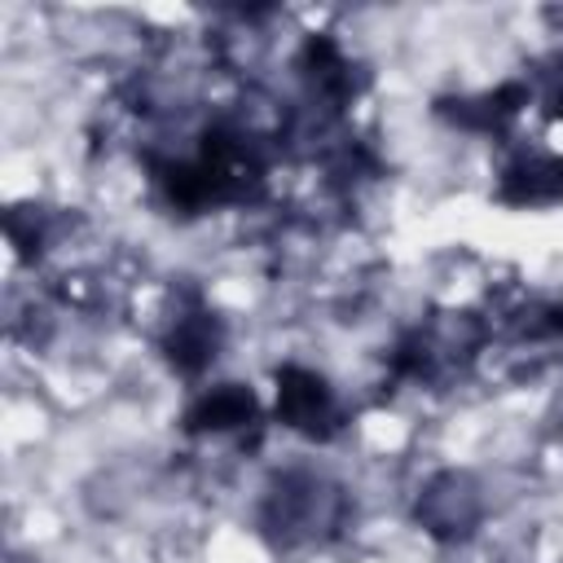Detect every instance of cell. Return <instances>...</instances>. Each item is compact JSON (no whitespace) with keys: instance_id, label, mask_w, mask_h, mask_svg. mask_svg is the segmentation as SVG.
I'll list each match as a JSON object with an SVG mask.
<instances>
[{"instance_id":"2","label":"cell","mask_w":563,"mask_h":563,"mask_svg":"<svg viewBox=\"0 0 563 563\" xmlns=\"http://www.w3.org/2000/svg\"><path fill=\"white\" fill-rule=\"evenodd\" d=\"M273 383H277L273 418H277L282 427H290V431L303 435V440H334V435H339L343 409H339L334 387H330L317 369L282 365V369L273 374Z\"/></svg>"},{"instance_id":"8","label":"cell","mask_w":563,"mask_h":563,"mask_svg":"<svg viewBox=\"0 0 563 563\" xmlns=\"http://www.w3.org/2000/svg\"><path fill=\"white\" fill-rule=\"evenodd\" d=\"M299 70L308 79V88L330 101L334 110H343L356 97V79H352V62L343 57V48L334 44V35H308L299 48Z\"/></svg>"},{"instance_id":"7","label":"cell","mask_w":563,"mask_h":563,"mask_svg":"<svg viewBox=\"0 0 563 563\" xmlns=\"http://www.w3.org/2000/svg\"><path fill=\"white\" fill-rule=\"evenodd\" d=\"M497 198L506 207H545L563 198V154H523L501 172Z\"/></svg>"},{"instance_id":"4","label":"cell","mask_w":563,"mask_h":563,"mask_svg":"<svg viewBox=\"0 0 563 563\" xmlns=\"http://www.w3.org/2000/svg\"><path fill=\"white\" fill-rule=\"evenodd\" d=\"M528 106V88L523 84H497L493 92H475V97H444L435 101V114L449 119L462 132H479V136H501Z\"/></svg>"},{"instance_id":"6","label":"cell","mask_w":563,"mask_h":563,"mask_svg":"<svg viewBox=\"0 0 563 563\" xmlns=\"http://www.w3.org/2000/svg\"><path fill=\"white\" fill-rule=\"evenodd\" d=\"M418 519L431 537L440 541H453V537H466L471 523L479 519V493L471 488L466 475H440L422 501H418Z\"/></svg>"},{"instance_id":"9","label":"cell","mask_w":563,"mask_h":563,"mask_svg":"<svg viewBox=\"0 0 563 563\" xmlns=\"http://www.w3.org/2000/svg\"><path fill=\"white\" fill-rule=\"evenodd\" d=\"M532 339H563V303H545L532 312V321L523 325Z\"/></svg>"},{"instance_id":"10","label":"cell","mask_w":563,"mask_h":563,"mask_svg":"<svg viewBox=\"0 0 563 563\" xmlns=\"http://www.w3.org/2000/svg\"><path fill=\"white\" fill-rule=\"evenodd\" d=\"M545 114H550V119H563V88H559V92L550 97V106H545Z\"/></svg>"},{"instance_id":"1","label":"cell","mask_w":563,"mask_h":563,"mask_svg":"<svg viewBox=\"0 0 563 563\" xmlns=\"http://www.w3.org/2000/svg\"><path fill=\"white\" fill-rule=\"evenodd\" d=\"M154 180L167 207L198 216L224 202H246L264 189V158L246 132L229 123H211L198 141L194 158H163L154 163Z\"/></svg>"},{"instance_id":"3","label":"cell","mask_w":563,"mask_h":563,"mask_svg":"<svg viewBox=\"0 0 563 563\" xmlns=\"http://www.w3.org/2000/svg\"><path fill=\"white\" fill-rule=\"evenodd\" d=\"M260 422V400L246 383H216V387H202L180 427L189 435H229V431H242V427H255Z\"/></svg>"},{"instance_id":"5","label":"cell","mask_w":563,"mask_h":563,"mask_svg":"<svg viewBox=\"0 0 563 563\" xmlns=\"http://www.w3.org/2000/svg\"><path fill=\"white\" fill-rule=\"evenodd\" d=\"M220 343H224L220 317L198 303V308L180 312V317L167 325V334H163V356H167V365H172L180 378H198V374L220 356Z\"/></svg>"}]
</instances>
